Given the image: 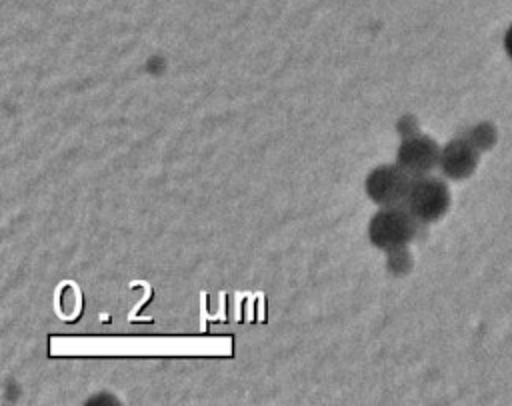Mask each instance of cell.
Returning a JSON list of instances; mask_svg holds the SVG:
<instances>
[{"mask_svg": "<svg viewBox=\"0 0 512 406\" xmlns=\"http://www.w3.org/2000/svg\"><path fill=\"white\" fill-rule=\"evenodd\" d=\"M416 232V218L408 208L400 204L384 206L378 210L368 226L370 242L384 250H394L404 246Z\"/></svg>", "mask_w": 512, "mask_h": 406, "instance_id": "6da1fadb", "label": "cell"}, {"mask_svg": "<svg viewBox=\"0 0 512 406\" xmlns=\"http://www.w3.org/2000/svg\"><path fill=\"white\" fill-rule=\"evenodd\" d=\"M448 202H450V196L444 182L428 176L414 178L410 192L404 200L410 214L422 222L438 220L446 212Z\"/></svg>", "mask_w": 512, "mask_h": 406, "instance_id": "7a4b0ae2", "label": "cell"}, {"mask_svg": "<svg viewBox=\"0 0 512 406\" xmlns=\"http://www.w3.org/2000/svg\"><path fill=\"white\" fill-rule=\"evenodd\" d=\"M412 176L398 164H386L374 168L366 178V194L382 206L402 204L410 192Z\"/></svg>", "mask_w": 512, "mask_h": 406, "instance_id": "3957f363", "label": "cell"}, {"mask_svg": "<svg viewBox=\"0 0 512 406\" xmlns=\"http://www.w3.org/2000/svg\"><path fill=\"white\" fill-rule=\"evenodd\" d=\"M440 162V150L430 138H408L400 144L396 164L412 178L426 176Z\"/></svg>", "mask_w": 512, "mask_h": 406, "instance_id": "277c9868", "label": "cell"}, {"mask_svg": "<svg viewBox=\"0 0 512 406\" xmlns=\"http://www.w3.org/2000/svg\"><path fill=\"white\" fill-rule=\"evenodd\" d=\"M440 164L448 176H464L474 166V152L462 140H456L444 148L440 154Z\"/></svg>", "mask_w": 512, "mask_h": 406, "instance_id": "5b68a950", "label": "cell"}, {"mask_svg": "<svg viewBox=\"0 0 512 406\" xmlns=\"http://www.w3.org/2000/svg\"><path fill=\"white\" fill-rule=\"evenodd\" d=\"M506 50H508V54L512 56V28H510L508 34H506Z\"/></svg>", "mask_w": 512, "mask_h": 406, "instance_id": "8992f818", "label": "cell"}]
</instances>
